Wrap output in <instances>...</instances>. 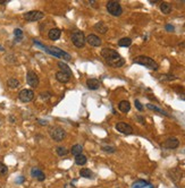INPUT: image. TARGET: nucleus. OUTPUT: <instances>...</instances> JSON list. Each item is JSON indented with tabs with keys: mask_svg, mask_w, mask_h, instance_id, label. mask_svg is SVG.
I'll list each match as a JSON object with an SVG mask.
<instances>
[{
	"mask_svg": "<svg viewBox=\"0 0 185 188\" xmlns=\"http://www.w3.org/2000/svg\"><path fill=\"white\" fill-rule=\"evenodd\" d=\"M45 17V14L42 11L39 10H32V11H27L24 14V19L27 22H37Z\"/></svg>",
	"mask_w": 185,
	"mask_h": 188,
	"instance_id": "0eeeda50",
	"label": "nucleus"
},
{
	"mask_svg": "<svg viewBox=\"0 0 185 188\" xmlns=\"http://www.w3.org/2000/svg\"><path fill=\"white\" fill-rule=\"evenodd\" d=\"M39 124H41V125H47L48 122H47V121H43V120H39Z\"/></svg>",
	"mask_w": 185,
	"mask_h": 188,
	"instance_id": "58836bf2",
	"label": "nucleus"
},
{
	"mask_svg": "<svg viewBox=\"0 0 185 188\" xmlns=\"http://www.w3.org/2000/svg\"><path fill=\"white\" fill-rule=\"evenodd\" d=\"M31 176L33 178H35V179H37L39 181H43L45 179V175L39 168H32V170H31Z\"/></svg>",
	"mask_w": 185,
	"mask_h": 188,
	"instance_id": "4468645a",
	"label": "nucleus"
},
{
	"mask_svg": "<svg viewBox=\"0 0 185 188\" xmlns=\"http://www.w3.org/2000/svg\"><path fill=\"white\" fill-rule=\"evenodd\" d=\"M135 107L139 111H143V105L141 104V102L139 100H135Z\"/></svg>",
	"mask_w": 185,
	"mask_h": 188,
	"instance_id": "473e14b6",
	"label": "nucleus"
},
{
	"mask_svg": "<svg viewBox=\"0 0 185 188\" xmlns=\"http://www.w3.org/2000/svg\"><path fill=\"white\" fill-rule=\"evenodd\" d=\"M8 172V168L7 166L2 163V162H0V176H6Z\"/></svg>",
	"mask_w": 185,
	"mask_h": 188,
	"instance_id": "7c9ffc66",
	"label": "nucleus"
},
{
	"mask_svg": "<svg viewBox=\"0 0 185 188\" xmlns=\"http://www.w3.org/2000/svg\"><path fill=\"white\" fill-rule=\"evenodd\" d=\"M82 151H83V147H82L80 144H76V145H74V146L72 147L70 152H72V154H73V155L77 156V155L82 154Z\"/></svg>",
	"mask_w": 185,
	"mask_h": 188,
	"instance_id": "a878e982",
	"label": "nucleus"
},
{
	"mask_svg": "<svg viewBox=\"0 0 185 188\" xmlns=\"http://www.w3.org/2000/svg\"><path fill=\"white\" fill-rule=\"evenodd\" d=\"M160 10H161L163 14L168 15V14L171 13V6L169 4H167V2H163V4L160 5Z\"/></svg>",
	"mask_w": 185,
	"mask_h": 188,
	"instance_id": "5701e85b",
	"label": "nucleus"
},
{
	"mask_svg": "<svg viewBox=\"0 0 185 188\" xmlns=\"http://www.w3.org/2000/svg\"><path fill=\"white\" fill-rule=\"evenodd\" d=\"M107 10L110 15L115 16V17H118L123 14V8L118 1H108Z\"/></svg>",
	"mask_w": 185,
	"mask_h": 188,
	"instance_id": "39448f33",
	"label": "nucleus"
},
{
	"mask_svg": "<svg viewBox=\"0 0 185 188\" xmlns=\"http://www.w3.org/2000/svg\"><path fill=\"white\" fill-rule=\"evenodd\" d=\"M86 161H88V159L83 154H80L77 156H75V162H76V164H78V166H84L85 163H86Z\"/></svg>",
	"mask_w": 185,
	"mask_h": 188,
	"instance_id": "393cba45",
	"label": "nucleus"
},
{
	"mask_svg": "<svg viewBox=\"0 0 185 188\" xmlns=\"http://www.w3.org/2000/svg\"><path fill=\"white\" fill-rule=\"evenodd\" d=\"M147 108H148L149 110H152V111H155V112L160 113V115H163V116H166V117H169V113H168V112H166L165 110L160 109V108H158V107H155V105L151 104V103H148V104H147Z\"/></svg>",
	"mask_w": 185,
	"mask_h": 188,
	"instance_id": "aec40b11",
	"label": "nucleus"
},
{
	"mask_svg": "<svg viewBox=\"0 0 185 188\" xmlns=\"http://www.w3.org/2000/svg\"><path fill=\"white\" fill-rule=\"evenodd\" d=\"M18 99L24 103L31 102L34 99V92L30 88H24L18 93Z\"/></svg>",
	"mask_w": 185,
	"mask_h": 188,
	"instance_id": "6e6552de",
	"label": "nucleus"
},
{
	"mask_svg": "<svg viewBox=\"0 0 185 188\" xmlns=\"http://www.w3.org/2000/svg\"><path fill=\"white\" fill-rule=\"evenodd\" d=\"M26 82H27V84H29L32 88H37V87L39 86V77H37V74L34 72H32V70H30V72L27 73V75H26Z\"/></svg>",
	"mask_w": 185,
	"mask_h": 188,
	"instance_id": "1a4fd4ad",
	"label": "nucleus"
},
{
	"mask_svg": "<svg viewBox=\"0 0 185 188\" xmlns=\"http://www.w3.org/2000/svg\"><path fill=\"white\" fill-rule=\"evenodd\" d=\"M100 81L96 78H91V79H88L86 81V86H88V88L89 90H98L99 87H100Z\"/></svg>",
	"mask_w": 185,
	"mask_h": 188,
	"instance_id": "dca6fc26",
	"label": "nucleus"
},
{
	"mask_svg": "<svg viewBox=\"0 0 185 188\" xmlns=\"http://www.w3.org/2000/svg\"><path fill=\"white\" fill-rule=\"evenodd\" d=\"M116 129L119 133L124 134V135H131V134H133V127L131 125L126 124V122H118V124L116 125Z\"/></svg>",
	"mask_w": 185,
	"mask_h": 188,
	"instance_id": "9b49d317",
	"label": "nucleus"
},
{
	"mask_svg": "<svg viewBox=\"0 0 185 188\" xmlns=\"http://www.w3.org/2000/svg\"><path fill=\"white\" fill-rule=\"evenodd\" d=\"M132 44V39L130 38H123L118 41L119 47H130Z\"/></svg>",
	"mask_w": 185,
	"mask_h": 188,
	"instance_id": "cd10ccee",
	"label": "nucleus"
},
{
	"mask_svg": "<svg viewBox=\"0 0 185 188\" xmlns=\"http://www.w3.org/2000/svg\"><path fill=\"white\" fill-rule=\"evenodd\" d=\"M9 119H10V122H15V121H16L15 118H14V117H11V116L9 117Z\"/></svg>",
	"mask_w": 185,
	"mask_h": 188,
	"instance_id": "ea45409f",
	"label": "nucleus"
},
{
	"mask_svg": "<svg viewBox=\"0 0 185 188\" xmlns=\"http://www.w3.org/2000/svg\"><path fill=\"white\" fill-rule=\"evenodd\" d=\"M60 35H61V30L57 28V27H53L48 32V36L51 41H57L60 38Z\"/></svg>",
	"mask_w": 185,
	"mask_h": 188,
	"instance_id": "2eb2a0df",
	"label": "nucleus"
},
{
	"mask_svg": "<svg viewBox=\"0 0 185 188\" xmlns=\"http://www.w3.org/2000/svg\"><path fill=\"white\" fill-rule=\"evenodd\" d=\"M7 85L8 87H10V88H17L19 86V82L18 79L16 78H9L7 81Z\"/></svg>",
	"mask_w": 185,
	"mask_h": 188,
	"instance_id": "bb28decb",
	"label": "nucleus"
},
{
	"mask_svg": "<svg viewBox=\"0 0 185 188\" xmlns=\"http://www.w3.org/2000/svg\"><path fill=\"white\" fill-rule=\"evenodd\" d=\"M149 2H150V4H155V2H159V1H158V0H150Z\"/></svg>",
	"mask_w": 185,
	"mask_h": 188,
	"instance_id": "a19ab883",
	"label": "nucleus"
},
{
	"mask_svg": "<svg viewBox=\"0 0 185 188\" xmlns=\"http://www.w3.org/2000/svg\"><path fill=\"white\" fill-rule=\"evenodd\" d=\"M57 66L59 67L60 72L65 73V74H67L68 76H70V77H72V70H70L69 66H67L66 64H64V62H61V61H59V62L57 64Z\"/></svg>",
	"mask_w": 185,
	"mask_h": 188,
	"instance_id": "412c9836",
	"label": "nucleus"
},
{
	"mask_svg": "<svg viewBox=\"0 0 185 188\" xmlns=\"http://www.w3.org/2000/svg\"><path fill=\"white\" fill-rule=\"evenodd\" d=\"M34 42H35V44H39L40 47H42L47 52L50 53L51 56L56 57V58L64 59V60H66V61H69L70 59H72V57H70L69 53H67L66 51H64V50H60L59 48H57V47H49V48H47V47H45L43 44H41L40 42H37V41H34Z\"/></svg>",
	"mask_w": 185,
	"mask_h": 188,
	"instance_id": "f03ea898",
	"label": "nucleus"
},
{
	"mask_svg": "<svg viewBox=\"0 0 185 188\" xmlns=\"http://www.w3.org/2000/svg\"><path fill=\"white\" fill-rule=\"evenodd\" d=\"M70 40L73 42V44L76 47V48H83L85 45V42H86V38H85L84 33L82 31H73L72 34H70Z\"/></svg>",
	"mask_w": 185,
	"mask_h": 188,
	"instance_id": "20e7f679",
	"label": "nucleus"
},
{
	"mask_svg": "<svg viewBox=\"0 0 185 188\" xmlns=\"http://www.w3.org/2000/svg\"><path fill=\"white\" fill-rule=\"evenodd\" d=\"M56 78H57V81L60 82V83H67V82L70 79V76H68L67 74H65V73H63V72H58V73H56Z\"/></svg>",
	"mask_w": 185,
	"mask_h": 188,
	"instance_id": "6ab92c4d",
	"label": "nucleus"
},
{
	"mask_svg": "<svg viewBox=\"0 0 185 188\" xmlns=\"http://www.w3.org/2000/svg\"><path fill=\"white\" fill-rule=\"evenodd\" d=\"M145 187H150V184H149L148 181L142 180V179L136 180L132 185V188H145Z\"/></svg>",
	"mask_w": 185,
	"mask_h": 188,
	"instance_id": "4be33fe9",
	"label": "nucleus"
},
{
	"mask_svg": "<svg viewBox=\"0 0 185 188\" xmlns=\"http://www.w3.org/2000/svg\"><path fill=\"white\" fill-rule=\"evenodd\" d=\"M1 125H2V121H1V119H0V126H1Z\"/></svg>",
	"mask_w": 185,
	"mask_h": 188,
	"instance_id": "37998d69",
	"label": "nucleus"
},
{
	"mask_svg": "<svg viewBox=\"0 0 185 188\" xmlns=\"http://www.w3.org/2000/svg\"><path fill=\"white\" fill-rule=\"evenodd\" d=\"M49 134H50V137H51L55 142H61V141H64L65 137H66L65 130H64L63 128H59V127L51 128L50 132H49Z\"/></svg>",
	"mask_w": 185,
	"mask_h": 188,
	"instance_id": "423d86ee",
	"label": "nucleus"
},
{
	"mask_svg": "<svg viewBox=\"0 0 185 188\" xmlns=\"http://www.w3.org/2000/svg\"><path fill=\"white\" fill-rule=\"evenodd\" d=\"M136 119H139V122H141V124H145V121H144V119H143V117L137 116Z\"/></svg>",
	"mask_w": 185,
	"mask_h": 188,
	"instance_id": "f704fd0d",
	"label": "nucleus"
},
{
	"mask_svg": "<svg viewBox=\"0 0 185 188\" xmlns=\"http://www.w3.org/2000/svg\"><path fill=\"white\" fill-rule=\"evenodd\" d=\"M101 57L109 66L114 68H120L125 65V59L117 51L109 48H104L101 50Z\"/></svg>",
	"mask_w": 185,
	"mask_h": 188,
	"instance_id": "f257e3e1",
	"label": "nucleus"
},
{
	"mask_svg": "<svg viewBox=\"0 0 185 188\" xmlns=\"http://www.w3.org/2000/svg\"><path fill=\"white\" fill-rule=\"evenodd\" d=\"M165 27H166V30L168 31V32H174V30H175L174 26H173V25H170V24H167Z\"/></svg>",
	"mask_w": 185,
	"mask_h": 188,
	"instance_id": "72a5a7b5",
	"label": "nucleus"
},
{
	"mask_svg": "<svg viewBox=\"0 0 185 188\" xmlns=\"http://www.w3.org/2000/svg\"><path fill=\"white\" fill-rule=\"evenodd\" d=\"M134 64L141 65V66H144L145 68L148 69H151V70H158V64L155 62L152 58L147 56H139L136 58L133 59Z\"/></svg>",
	"mask_w": 185,
	"mask_h": 188,
	"instance_id": "7ed1b4c3",
	"label": "nucleus"
},
{
	"mask_svg": "<svg viewBox=\"0 0 185 188\" xmlns=\"http://www.w3.org/2000/svg\"><path fill=\"white\" fill-rule=\"evenodd\" d=\"M8 2V0H0V5H5V4H7Z\"/></svg>",
	"mask_w": 185,
	"mask_h": 188,
	"instance_id": "e433bc0d",
	"label": "nucleus"
},
{
	"mask_svg": "<svg viewBox=\"0 0 185 188\" xmlns=\"http://www.w3.org/2000/svg\"><path fill=\"white\" fill-rule=\"evenodd\" d=\"M118 109L124 113H127L131 110V103L127 100H123V101L119 102L118 104Z\"/></svg>",
	"mask_w": 185,
	"mask_h": 188,
	"instance_id": "f3484780",
	"label": "nucleus"
},
{
	"mask_svg": "<svg viewBox=\"0 0 185 188\" xmlns=\"http://www.w3.org/2000/svg\"><path fill=\"white\" fill-rule=\"evenodd\" d=\"M0 51H5V49L2 48V47H1V45H0Z\"/></svg>",
	"mask_w": 185,
	"mask_h": 188,
	"instance_id": "79ce46f5",
	"label": "nucleus"
},
{
	"mask_svg": "<svg viewBox=\"0 0 185 188\" xmlns=\"http://www.w3.org/2000/svg\"><path fill=\"white\" fill-rule=\"evenodd\" d=\"M86 41L92 47H100L101 45V39L99 36H96V34H90L86 38Z\"/></svg>",
	"mask_w": 185,
	"mask_h": 188,
	"instance_id": "ddd939ff",
	"label": "nucleus"
},
{
	"mask_svg": "<svg viewBox=\"0 0 185 188\" xmlns=\"http://www.w3.org/2000/svg\"><path fill=\"white\" fill-rule=\"evenodd\" d=\"M163 146L167 150H175L179 146V141L176 137H168L163 143Z\"/></svg>",
	"mask_w": 185,
	"mask_h": 188,
	"instance_id": "9d476101",
	"label": "nucleus"
},
{
	"mask_svg": "<svg viewBox=\"0 0 185 188\" xmlns=\"http://www.w3.org/2000/svg\"><path fill=\"white\" fill-rule=\"evenodd\" d=\"M80 175H81V177H83V178H89V179L93 178L92 171H91L90 169H88V168H83V169H81Z\"/></svg>",
	"mask_w": 185,
	"mask_h": 188,
	"instance_id": "b1692460",
	"label": "nucleus"
},
{
	"mask_svg": "<svg viewBox=\"0 0 185 188\" xmlns=\"http://www.w3.org/2000/svg\"><path fill=\"white\" fill-rule=\"evenodd\" d=\"M182 171L178 168H173V169H170L168 171V177L171 179V180L174 181V182H178V181L182 179Z\"/></svg>",
	"mask_w": 185,
	"mask_h": 188,
	"instance_id": "f8f14e48",
	"label": "nucleus"
},
{
	"mask_svg": "<svg viewBox=\"0 0 185 188\" xmlns=\"http://www.w3.org/2000/svg\"><path fill=\"white\" fill-rule=\"evenodd\" d=\"M102 151L108 152V153H114V152H116V149L112 146H102Z\"/></svg>",
	"mask_w": 185,
	"mask_h": 188,
	"instance_id": "2f4dec72",
	"label": "nucleus"
},
{
	"mask_svg": "<svg viewBox=\"0 0 185 188\" xmlns=\"http://www.w3.org/2000/svg\"><path fill=\"white\" fill-rule=\"evenodd\" d=\"M94 30H96L98 33L106 34V33H107V31H108V26L104 24V22H98L96 25H94Z\"/></svg>",
	"mask_w": 185,
	"mask_h": 188,
	"instance_id": "a211bd4d",
	"label": "nucleus"
},
{
	"mask_svg": "<svg viewBox=\"0 0 185 188\" xmlns=\"http://www.w3.org/2000/svg\"><path fill=\"white\" fill-rule=\"evenodd\" d=\"M179 98H181L182 100H184V101H185V92H184V93H182L181 95H179Z\"/></svg>",
	"mask_w": 185,
	"mask_h": 188,
	"instance_id": "4c0bfd02",
	"label": "nucleus"
},
{
	"mask_svg": "<svg viewBox=\"0 0 185 188\" xmlns=\"http://www.w3.org/2000/svg\"><path fill=\"white\" fill-rule=\"evenodd\" d=\"M57 154L59 155V156H64V155H66L68 153V151L65 146H58L57 147Z\"/></svg>",
	"mask_w": 185,
	"mask_h": 188,
	"instance_id": "c756f323",
	"label": "nucleus"
},
{
	"mask_svg": "<svg viewBox=\"0 0 185 188\" xmlns=\"http://www.w3.org/2000/svg\"><path fill=\"white\" fill-rule=\"evenodd\" d=\"M14 35H15L16 41L19 42L23 39V31L21 30V28H16V30L14 31Z\"/></svg>",
	"mask_w": 185,
	"mask_h": 188,
	"instance_id": "c85d7f7f",
	"label": "nucleus"
},
{
	"mask_svg": "<svg viewBox=\"0 0 185 188\" xmlns=\"http://www.w3.org/2000/svg\"><path fill=\"white\" fill-rule=\"evenodd\" d=\"M25 180V178L24 177H18L17 178V184H19V182H22V181Z\"/></svg>",
	"mask_w": 185,
	"mask_h": 188,
	"instance_id": "c9c22d12",
	"label": "nucleus"
}]
</instances>
